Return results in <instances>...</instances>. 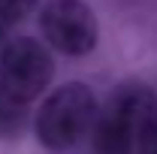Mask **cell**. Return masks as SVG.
<instances>
[{
  "label": "cell",
  "instance_id": "cell-3",
  "mask_svg": "<svg viewBox=\"0 0 157 154\" xmlns=\"http://www.w3.org/2000/svg\"><path fill=\"white\" fill-rule=\"evenodd\" d=\"M55 79L52 52L33 37H15L0 48V97L12 106H27L48 91Z\"/></svg>",
  "mask_w": 157,
  "mask_h": 154
},
{
  "label": "cell",
  "instance_id": "cell-6",
  "mask_svg": "<svg viewBox=\"0 0 157 154\" xmlns=\"http://www.w3.org/2000/svg\"><path fill=\"white\" fill-rule=\"evenodd\" d=\"M136 151L139 154H157V112L145 121V127H142V133L136 139Z\"/></svg>",
  "mask_w": 157,
  "mask_h": 154
},
{
  "label": "cell",
  "instance_id": "cell-7",
  "mask_svg": "<svg viewBox=\"0 0 157 154\" xmlns=\"http://www.w3.org/2000/svg\"><path fill=\"white\" fill-rule=\"evenodd\" d=\"M0 48H3V21H0Z\"/></svg>",
  "mask_w": 157,
  "mask_h": 154
},
{
  "label": "cell",
  "instance_id": "cell-4",
  "mask_svg": "<svg viewBox=\"0 0 157 154\" xmlns=\"http://www.w3.org/2000/svg\"><path fill=\"white\" fill-rule=\"evenodd\" d=\"M39 30L60 55L82 58L97 48V15L85 0H45L39 9Z\"/></svg>",
  "mask_w": 157,
  "mask_h": 154
},
{
  "label": "cell",
  "instance_id": "cell-5",
  "mask_svg": "<svg viewBox=\"0 0 157 154\" xmlns=\"http://www.w3.org/2000/svg\"><path fill=\"white\" fill-rule=\"evenodd\" d=\"M39 0H0V21L3 24H15L24 21L33 9H36Z\"/></svg>",
  "mask_w": 157,
  "mask_h": 154
},
{
  "label": "cell",
  "instance_id": "cell-8",
  "mask_svg": "<svg viewBox=\"0 0 157 154\" xmlns=\"http://www.w3.org/2000/svg\"><path fill=\"white\" fill-rule=\"evenodd\" d=\"M0 100H3V97H0ZM0 121H3V103H0Z\"/></svg>",
  "mask_w": 157,
  "mask_h": 154
},
{
  "label": "cell",
  "instance_id": "cell-1",
  "mask_svg": "<svg viewBox=\"0 0 157 154\" xmlns=\"http://www.w3.org/2000/svg\"><path fill=\"white\" fill-rule=\"evenodd\" d=\"M154 112H157V94L148 85L127 82L118 91H112L106 106L97 109V121L91 127L97 154H133L145 121Z\"/></svg>",
  "mask_w": 157,
  "mask_h": 154
},
{
  "label": "cell",
  "instance_id": "cell-2",
  "mask_svg": "<svg viewBox=\"0 0 157 154\" xmlns=\"http://www.w3.org/2000/svg\"><path fill=\"white\" fill-rule=\"evenodd\" d=\"M97 121V97L82 82H67L42 100L36 112V139L48 151H70L91 133Z\"/></svg>",
  "mask_w": 157,
  "mask_h": 154
}]
</instances>
